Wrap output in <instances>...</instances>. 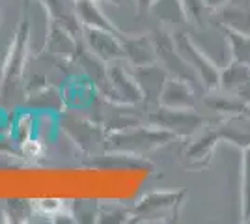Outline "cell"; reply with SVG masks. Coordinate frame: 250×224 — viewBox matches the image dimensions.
<instances>
[{"mask_svg": "<svg viewBox=\"0 0 250 224\" xmlns=\"http://www.w3.org/2000/svg\"><path fill=\"white\" fill-rule=\"evenodd\" d=\"M245 215H250V149L247 151V161H245Z\"/></svg>", "mask_w": 250, "mask_h": 224, "instance_id": "6da1fadb", "label": "cell"}]
</instances>
